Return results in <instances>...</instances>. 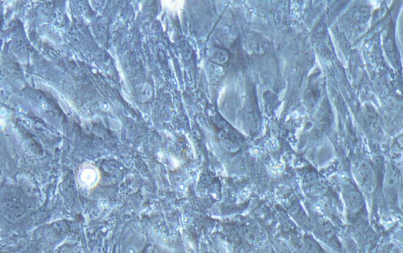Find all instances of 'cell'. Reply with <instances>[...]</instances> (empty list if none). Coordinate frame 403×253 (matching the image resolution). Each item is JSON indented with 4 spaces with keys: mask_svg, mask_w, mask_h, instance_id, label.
<instances>
[{
    "mask_svg": "<svg viewBox=\"0 0 403 253\" xmlns=\"http://www.w3.org/2000/svg\"><path fill=\"white\" fill-rule=\"evenodd\" d=\"M355 19L357 22H365L369 19V11L367 8H360L357 12L355 13Z\"/></svg>",
    "mask_w": 403,
    "mask_h": 253,
    "instance_id": "obj_10",
    "label": "cell"
},
{
    "mask_svg": "<svg viewBox=\"0 0 403 253\" xmlns=\"http://www.w3.org/2000/svg\"><path fill=\"white\" fill-rule=\"evenodd\" d=\"M363 115L366 124L372 132H377L380 129V117L378 112L369 103L365 104L363 106Z\"/></svg>",
    "mask_w": 403,
    "mask_h": 253,
    "instance_id": "obj_5",
    "label": "cell"
},
{
    "mask_svg": "<svg viewBox=\"0 0 403 253\" xmlns=\"http://www.w3.org/2000/svg\"><path fill=\"white\" fill-rule=\"evenodd\" d=\"M264 100L266 105L273 106L275 104L277 103V96L275 95V94H273V93L268 91H266V93H264Z\"/></svg>",
    "mask_w": 403,
    "mask_h": 253,
    "instance_id": "obj_11",
    "label": "cell"
},
{
    "mask_svg": "<svg viewBox=\"0 0 403 253\" xmlns=\"http://www.w3.org/2000/svg\"><path fill=\"white\" fill-rule=\"evenodd\" d=\"M4 213L6 218L11 222H17L23 217L25 214V209L22 205L16 202H10L4 205Z\"/></svg>",
    "mask_w": 403,
    "mask_h": 253,
    "instance_id": "obj_6",
    "label": "cell"
},
{
    "mask_svg": "<svg viewBox=\"0 0 403 253\" xmlns=\"http://www.w3.org/2000/svg\"><path fill=\"white\" fill-rule=\"evenodd\" d=\"M245 121L251 134H257L261 126V118L256 102L253 98L248 101L245 109Z\"/></svg>",
    "mask_w": 403,
    "mask_h": 253,
    "instance_id": "obj_4",
    "label": "cell"
},
{
    "mask_svg": "<svg viewBox=\"0 0 403 253\" xmlns=\"http://www.w3.org/2000/svg\"><path fill=\"white\" fill-rule=\"evenodd\" d=\"M248 43L252 51L258 55L264 54L268 47L267 40L257 33L250 35L248 38Z\"/></svg>",
    "mask_w": 403,
    "mask_h": 253,
    "instance_id": "obj_7",
    "label": "cell"
},
{
    "mask_svg": "<svg viewBox=\"0 0 403 253\" xmlns=\"http://www.w3.org/2000/svg\"><path fill=\"white\" fill-rule=\"evenodd\" d=\"M208 57L211 62L219 66L225 64L229 59V55L227 50L221 48L211 49V51L208 53Z\"/></svg>",
    "mask_w": 403,
    "mask_h": 253,
    "instance_id": "obj_8",
    "label": "cell"
},
{
    "mask_svg": "<svg viewBox=\"0 0 403 253\" xmlns=\"http://www.w3.org/2000/svg\"><path fill=\"white\" fill-rule=\"evenodd\" d=\"M384 188L387 199L391 202L398 200V189L400 188V175L398 169L394 166L389 165L386 171Z\"/></svg>",
    "mask_w": 403,
    "mask_h": 253,
    "instance_id": "obj_3",
    "label": "cell"
},
{
    "mask_svg": "<svg viewBox=\"0 0 403 253\" xmlns=\"http://www.w3.org/2000/svg\"><path fill=\"white\" fill-rule=\"evenodd\" d=\"M342 197L350 214H357L364 208V197L359 188L351 182H347L342 185Z\"/></svg>",
    "mask_w": 403,
    "mask_h": 253,
    "instance_id": "obj_2",
    "label": "cell"
},
{
    "mask_svg": "<svg viewBox=\"0 0 403 253\" xmlns=\"http://www.w3.org/2000/svg\"><path fill=\"white\" fill-rule=\"evenodd\" d=\"M353 175L359 189L372 198L377 188V175L371 163L359 160L353 165Z\"/></svg>",
    "mask_w": 403,
    "mask_h": 253,
    "instance_id": "obj_1",
    "label": "cell"
},
{
    "mask_svg": "<svg viewBox=\"0 0 403 253\" xmlns=\"http://www.w3.org/2000/svg\"><path fill=\"white\" fill-rule=\"evenodd\" d=\"M207 77L210 82L216 84L219 82L224 75V69L219 65L211 64L207 69Z\"/></svg>",
    "mask_w": 403,
    "mask_h": 253,
    "instance_id": "obj_9",
    "label": "cell"
}]
</instances>
